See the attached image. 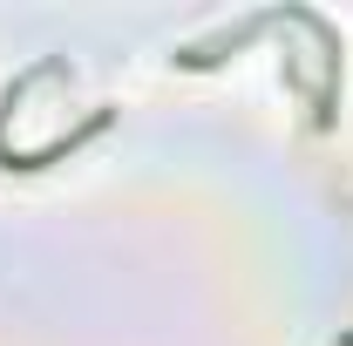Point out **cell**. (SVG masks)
<instances>
[{
  "mask_svg": "<svg viewBox=\"0 0 353 346\" xmlns=\"http://www.w3.org/2000/svg\"><path fill=\"white\" fill-rule=\"evenodd\" d=\"M340 346H353V333H347V340H340Z\"/></svg>",
  "mask_w": 353,
  "mask_h": 346,
  "instance_id": "obj_1",
  "label": "cell"
}]
</instances>
